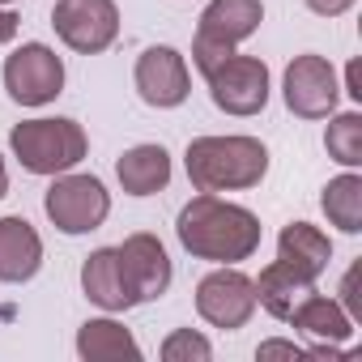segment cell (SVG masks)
Masks as SVG:
<instances>
[{"label": "cell", "mask_w": 362, "mask_h": 362, "mask_svg": "<svg viewBox=\"0 0 362 362\" xmlns=\"http://www.w3.org/2000/svg\"><path fill=\"white\" fill-rule=\"evenodd\" d=\"M175 235L188 256L209 264H239L260 252V218L235 201H222L218 192L192 197L175 218Z\"/></svg>", "instance_id": "1"}, {"label": "cell", "mask_w": 362, "mask_h": 362, "mask_svg": "<svg viewBox=\"0 0 362 362\" xmlns=\"http://www.w3.org/2000/svg\"><path fill=\"white\" fill-rule=\"evenodd\" d=\"M184 166L197 192H247L269 175V149L256 136H197Z\"/></svg>", "instance_id": "2"}, {"label": "cell", "mask_w": 362, "mask_h": 362, "mask_svg": "<svg viewBox=\"0 0 362 362\" xmlns=\"http://www.w3.org/2000/svg\"><path fill=\"white\" fill-rule=\"evenodd\" d=\"M9 149L30 175H64L86 158L90 141L77 119H22L9 132Z\"/></svg>", "instance_id": "3"}, {"label": "cell", "mask_w": 362, "mask_h": 362, "mask_svg": "<svg viewBox=\"0 0 362 362\" xmlns=\"http://www.w3.org/2000/svg\"><path fill=\"white\" fill-rule=\"evenodd\" d=\"M264 22V5L260 0H209L201 22H197V39H192V64L201 73H209L214 64H222L243 39H252Z\"/></svg>", "instance_id": "4"}, {"label": "cell", "mask_w": 362, "mask_h": 362, "mask_svg": "<svg viewBox=\"0 0 362 362\" xmlns=\"http://www.w3.org/2000/svg\"><path fill=\"white\" fill-rule=\"evenodd\" d=\"M43 214L60 235H90L111 214V192L94 175H52V188L43 192Z\"/></svg>", "instance_id": "5"}, {"label": "cell", "mask_w": 362, "mask_h": 362, "mask_svg": "<svg viewBox=\"0 0 362 362\" xmlns=\"http://www.w3.org/2000/svg\"><path fill=\"white\" fill-rule=\"evenodd\" d=\"M209 81V98L218 111L226 115H260L269 107V64L256 56H239L230 52L222 64H214L205 73Z\"/></svg>", "instance_id": "6"}, {"label": "cell", "mask_w": 362, "mask_h": 362, "mask_svg": "<svg viewBox=\"0 0 362 362\" xmlns=\"http://www.w3.org/2000/svg\"><path fill=\"white\" fill-rule=\"evenodd\" d=\"M5 90L22 107H47L64 90V60L47 43H22L5 60Z\"/></svg>", "instance_id": "7"}, {"label": "cell", "mask_w": 362, "mask_h": 362, "mask_svg": "<svg viewBox=\"0 0 362 362\" xmlns=\"http://www.w3.org/2000/svg\"><path fill=\"white\" fill-rule=\"evenodd\" d=\"M52 26L64 47L81 56H98L119 35V9H115V0H56Z\"/></svg>", "instance_id": "8"}, {"label": "cell", "mask_w": 362, "mask_h": 362, "mask_svg": "<svg viewBox=\"0 0 362 362\" xmlns=\"http://www.w3.org/2000/svg\"><path fill=\"white\" fill-rule=\"evenodd\" d=\"M252 311H256V286L235 264H222V269H214L197 281V315L205 324H214L222 332H235L252 320Z\"/></svg>", "instance_id": "9"}, {"label": "cell", "mask_w": 362, "mask_h": 362, "mask_svg": "<svg viewBox=\"0 0 362 362\" xmlns=\"http://www.w3.org/2000/svg\"><path fill=\"white\" fill-rule=\"evenodd\" d=\"M281 94H286V107L298 115V119H328L337 111V98H341V86H337V69L315 56V52H303L290 60L286 69V81H281Z\"/></svg>", "instance_id": "10"}, {"label": "cell", "mask_w": 362, "mask_h": 362, "mask_svg": "<svg viewBox=\"0 0 362 362\" xmlns=\"http://www.w3.org/2000/svg\"><path fill=\"white\" fill-rule=\"evenodd\" d=\"M136 94L141 103L158 107V111H170L179 103H188L192 94V73H188V60L179 56L175 47H145L136 56Z\"/></svg>", "instance_id": "11"}, {"label": "cell", "mask_w": 362, "mask_h": 362, "mask_svg": "<svg viewBox=\"0 0 362 362\" xmlns=\"http://www.w3.org/2000/svg\"><path fill=\"white\" fill-rule=\"evenodd\" d=\"M115 252H119V264H124V277H128L136 303H153V298H162L170 290L175 269H170V256H166V247H162L158 235L136 230Z\"/></svg>", "instance_id": "12"}, {"label": "cell", "mask_w": 362, "mask_h": 362, "mask_svg": "<svg viewBox=\"0 0 362 362\" xmlns=\"http://www.w3.org/2000/svg\"><path fill=\"white\" fill-rule=\"evenodd\" d=\"M81 290H86V298H90L94 307H103L107 315L136 307L132 286H128V277H124V264H119V252H115V247H98V252L86 256V264H81Z\"/></svg>", "instance_id": "13"}, {"label": "cell", "mask_w": 362, "mask_h": 362, "mask_svg": "<svg viewBox=\"0 0 362 362\" xmlns=\"http://www.w3.org/2000/svg\"><path fill=\"white\" fill-rule=\"evenodd\" d=\"M43 269V239L26 218H0V281L22 286Z\"/></svg>", "instance_id": "14"}, {"label": "cell", "mask_w": 362, "mask_h": 362, "mask_svg": "<svg viewBox=\"0 0 362 362\" xmlns=\"http://www.w3.org/2000/svg\"><path fill=\"white\" fill-rule=\"evenodd\" d=\"M115 175L128 197H153L170 184V153L162 145H132L119 153Z\"/></svg>", "instance_id": "15"}, {"label": "cell", "mask_w": 362, "mask_h": 362, "mask_svg": "<svg viewBox=\"0 0 362 362\" xmlns=\"http://www.w3.org/2000/svg\"><path fill=\"white\" fill-rule=\"evenodd\" d=\"M277 260H286L294 273H303L307 281H315V277L328 269V260H332V243H328V235H324L320 226H311V222H290V226H281V235H277Z\"/></svg>", "instance_id": "16"}, {"label": "cell", "mask_w": 362, "mask_h": 362, "mask_svg": "<svg viewBox=\"0 0 362 362\" xmlns=\"http://www.w3.org/2000/svg\"><path fill=\"white\" fill-rule=\"evenodd\" d=\"M256 286V307H264L273 320H290L294 307L315 290V281H307L303 273H294L286 260H273L260 269V277L252 281Z\"/></svg>", "instance_id": "17"}, {"label": "cell", "mask_w": 362, "mask_h": 362, "mask_svg": "<svg viewBox=\"0 0 362 362\" xmlns=\"http://www.w3.org/2000/svg\"><path fill=\"white\" fill-rule=\"evenodd\" d=\"M286 324H294L298 332H307V337H315V341H337V345H345V341L354 337V320L345 315V307H341L337 298L315 294V290L294 307V315H290Z\"/></svg>", "instance_id": "18"}, {"label": "cell", "mask_w": 362, "mask_h": 362, "mask_svg": "<svg viewBox=\"0 0 362 362\" xmlns=\"http://www.w3.org/2000/svg\"><path fill=\"white\" fill-rule=\"evenodd\" d=\"M77 354L86 362H115V358H141V345L119 320L98 315L77 328Z\"/></svg>", "instance_id": "19"}, {"label": "cell", "mask_w": 362, "mask_h": 362, "mask_svg": "<svg viewBox=\"0 0 362 362\" xmlns=\"http://www.w3.org/2000/svg\"><path fill=\"white\" fill-rule=\"evenodd\" d=\"M320 209L324 218L345 230V235H358L362 230V175L358 170H345L337 179L324 184V197H320Z\"/></svg>", "instance_id": "20"}, {"label": "cell", "mask_w": 362, "mask_h": 362, "mask_svg": "<svg viewBox=\"0 0 362 362\" xmlns=\"http://www.w3.org/2000/svg\"><path fill=\"white\" fill-rule=\"evenodd\" d=\"M324 149L345 170H358L362 166V115L358 111H341V115L332 111V124L324 132Z\"/></svg>", "instance_id": "21"}, {"label": "cell", "mask_w": 362, "mask_h": 362, "mask_svg": "<svg viewBox=\"0 0 362 362\" xmlns=\"http://www.w3.org/2000/svg\"><path fill=\"white\" fill-rule=\"evenodd\" d=\"M158 354H162L166 362H209V358H214V345H209L201 332H192V328H175V332L158 345Z\"/></svg>", "instance_id": "22"}, {"label": "cell", "mask_w": 362, "mask_h": 362, "mask_svg": "<svg viewBox=\"0 0 362 362\" xmlns=\"http://www.w3.org/2000/svg\"><path fill=\"white\" fill-rule=\"evenodd\" d=\"M358 277H362V264H349V273L341 277V298H337L354 324L362 320V294H358Z\"/></svg>", "instance_id": "23"}, {"label": "cell", "mask_w": 362, "mask_h": 362, "mask_svg": "<svg viewBox=\"0 0 362 362\" xmlns=\"http://www.w3.org/2000/svg\"><path fill=\"white\" fill-rule=\"evenodd\" d=\"M256 358H303V349L294 341H260Z\"/></svg>", "instance_id": "24"}, {"label": "cell", "mask_w": 362, "mask_h": 362, "mask_svg": "<svg viewBox=\"0 0 362 362\" xmlns=\"http://www.w3.org/2000/svg\"><path fill=\"white\" fill-rule=\"evenodd\" d=\"M303 5H307L311 13H320V18H341V13L354 9V0H303Z\"/></svg>", "instance_id": "25"}, {"label": "cell", "mask_w": 362, "mask_h": 362, "mask_svg": "<svg viewBox=\"0 0 362 362\" xmlns=\"http://www.w3.org/2000/svg\"><path fill=\"white\" fill-rule=\"evenodd\" d=\"M13 39H18V13L0 9V43H13Z\"/></svg>", "instance_id": "26"}, {"label": "cell", "mask_w": 362, "mask_h": 362, "mask_svg": "<svg viewBox=\"0 0 362 362\" xmlns=\"http://www.w3.org/2000/svg\"><path fill=\"white\" fill-rule=\"evenodd\" d=\"M345 94H349L354 103H362V86H358V64H349V69H345Z\"/></svg>", "instance_id": "27"}, {"label": "cell", "mask_w": 362, "mask_h": 362, "mask_svg": "<svg viewBox=\"0 0 362 362\" xmlns=\"http://www.w3.org/2000/svg\"><path fill=\"white\" fill-rule=\"evenodd\" d=\"M9 192V166H5V158H0V197Z\"/></svg>", "instance_id": "28"}, {"label": "cell", "mask_w": 362, "mask_h": 362, "mask_svg": "<svg viewBox=\"0 0 362 362\" xmlns=\"http://www.w3.org/2000/svg\"><path fill=\"white\" fill-rule=\"evenodd\" d=\"M0 5H13V0H0Z\"/></svg>", "instance_id": "29"}]
</instances>
